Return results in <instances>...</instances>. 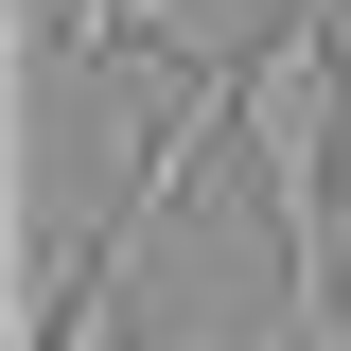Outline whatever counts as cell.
<instances>
[{
  "label": "cell",
  "instance_id": "cell-1",
  "mask_svg": "<svg viewBox=\"0 0 351 351\" xmlns=\"http://www.w3.org/2000/svg\"><path fill=\"white\" fill-rule=\"evenodd\" d=\"M334 123H351V18L299 0V18L228 71V141H246V193H263V228H281V316H299V351H334Z\"/></svg>",
  "mask_w": 351,
  "mask_h": 351
}]
</instances>
